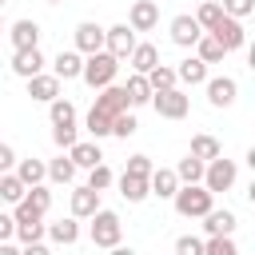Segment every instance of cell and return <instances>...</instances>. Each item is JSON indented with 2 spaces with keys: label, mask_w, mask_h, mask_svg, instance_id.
<instances>
[{
  "label": "cell",
  "mask_w": 255,
  "mask_h": 255,
  "mask_svg": "<svg viewBox=\"0 0 255 255\" xmlns=\"http://www.w3.org/2000/svg\"><path fill=\"white\" fill-rule=\"evenodd\" d=\"M207 84V104L211 108H231L235 96H239V84L231 76H215V80H203Z\"/></svg>",
  "instance_id": "cell-9"
},
{
  "label": "cell",
  "mask_w": 255,
  "mask_h": 255,
  "mask_svg": "<svg viewBox=\"0 0 255 255\" xmlns=\"http://www.w3.org/2000/svg\"><path fill=\"white\" fill-rule=\"evenodd\" d=\"M48 179H52V183H72V179H76V163H72L68 155L52 159V163H48Z\"/></svg>",
  "instance_id": "cell-33"
},
{
  "label": "cell",
  "mask_w": 255,
  "mask_h": 255,
  "mask_svg": "<svg viewBox=\"0 0 255 255\" xmlns=\"http://www.w3.org/2000/svg\"><path fill=\"white\" fill-rule=\"evenodd\" d=\"M12 231H16V219L0 211V243H8V239H12Z\"/></svg>",
  "instance_id": "cell-46"
},
{
  "label": "cell",
  "mask_w": 255,
  "mask_h": 255,
  "mask_svg": "<svg viewBox=\"0 0 255 255\" xmlns=\"http://www.w3.org/2000/svg\"><path fill=\"white\" fill-rule=\"evenodd\" d=\"M175 175H179V183H199V179H203V159H195V155L187 151V159H179Z\"/></svg>",
  "instance_id": "cell-34"
},
{
  "label": "cell",
  "mask_w": 255,
  "mask_h": 255,
  "mask_svg": "<svg viewBox=\"0 0 255 255\" xmlns=\"http://www.w3.org/2000/svg\"><path fill=\"white\" fill-rule=\"evenodd\" d=\"M44 4H64V0H44Z\"/></svg>",
  "instance_id": "cell-47"
},
{
  "label": "cell",
  "mask_w": 255,
  "mask_h": 255,
  "mask_svg": "<svg viewBox=\"0 0 255 255\" xmlns=\"http://www.w3.org/2000/svg\"><path fill=\"white\" fill-rule=\"evenodd\" d=\"M28 251H44V223L40 219H24V223H16V231H12Z\"/></svg>",
  "instance_id": "cell-23"
},
{
  "label": "cell",
  "mask_w": 255,
  "mask_h": 255,
  "mask_svg": "<svg viewBox=\"0 0 255 255\" xmlns=\"http://www.w3.org/2000/svg\"><path fill=\"white\" fill-rule=\"evenodd\" d=\"M199 20L195 16H175L171 20V44H179V48H191L195 40H199Z\"/></svg>",
  "instance_id": "cell-15"
},
{
  "label": "cell",
  "mask_w": 255,
  "mask_h": 255,
  "mask_svg": "<svg viewBox=\"0 0 255 255\" xmlns=\"http://www.w3.org/2000/svg\"><path fill=\"white\" fill-rule=\"evenodd\" d=\"M223 12H227V16H235V20H243V16H251V12H255V0H223Z\"/></svg>",
  "instance_id": "cell-42"
},
{
  "label": "cell",
  "mask_w": 255,
  "mask_h": 255,
  "mask_svg": "<svg viewBox=\"0 0 255 255\" xmlns=\"http://www.w3.org/2000/svg\"><path fill=\"white\" fill-rule=\"evenodd\" d=\"M68 159H72L76 167H92V163H100L104 155H100V143H80V139H76V143L68 147Z\"/></svg>",
  "instance_id": "cell-30"
},
{
  "label": "cell",
  "mask_w": 255,
  "mask_h": 255,
  "mask_svg": "<svg viewBox=\"0 0 255 255\" xmlns=\"http://www.w3.org/2000/svg\"><path fill=\"white\" fill-rule=\"evenodd\" d=\"M147 187H151V195H159V199H171V195H175V187H179V175H175V167H151V175H147Z\"/></svg>",
  "instance_id": "cell-14"
},
{
  "label": "cell",
  "mask_w": 255,
  "mask_h": 255,
  "mask_svg": "<svg viewBox=\"0 0 255 255\" xmlns=\"http://www.w3.org/2000/svg\"><path fill=\"white\" fill-rule=\"evenodd\" d=\"M8 36H12V48H40V24L36 20H16Z\"/></svg>",
  "instance_id": "cell-19"
},
{
  "label": "cell",
  "mask_w": 255,
  "mask_h": 255,
  "mask_svg": "<svg viewBox=\"0 0 255 255\" xmlns=\"http://www.w3.org/2000/svg\"><path fill=\"white\" fill-rule=\"evenodd\" d=\"M16 175L32 187V183H44L48 179V163L44 159H36V155H28V159H16Z\"/></svg>",
  "instance_id": "cell-26"
},
{
  "label": "cell",
  "mask_w": 255,
  "mask_h": 255,
  "mask_svg": "<svg viewBox=\"0 0 255 255\" xmlns=\"http://www.w3.org/2000/svg\"><path fill=\"white\" fill-rule=\"evenodd\" d=\"M24 191H28V183H24L16 171H0V199H4V203H20Z\"/></svg>",
  "instance_id": "cell-27"
},
{
  "label": "cell",
  "mask_w": 255,
  "mask_h": 255,
  "mask_svg": "<svg viewBox=\"0 0 255 255\" xmlns=\"http://www.w3.org/2000/svg\"><path fill=\"white\" fill-rule=\"evenodd\" d=\"M0 28H4V20H0Z\"/></svg>",
  "instance_id": "cell-49"
},
{
  "label": "cell",
  "mask_w": 255,
  "mask_h": 255,
  "mask_svg": "<svg viewBox=\"0 0 255 255\" xmlns=\"http://www.w3.org/2000/svg\"><path fill=\"white\" fill-rule=\"evenodd\" d=\"M44 235H48L52 243H64V247H72V243L80 239V219H76V215H68V219H56V223H48V227H44Z\"/></svg>",
  "instance_id": "cell-16"
},
{
  "label": "cell",
  "mask_w": 255,
  "mask_h": 255,
  "mask_svg": "<svg viewBox=\"0 0 255 255\" xmlns=\"http://www.w3.org/2000/svg\"><path fill=\"white\" fill-rule=\"evenodd\" d=\"M191 155L195 159H215V155H223V147H219V139L215 135H207V131H199V135H191Z\"/></svg>",
  "instance_id": "cell-29"
},
{
  "label": "cell",
  "mask_w": 255,
  "mask_h": 255,
  "mask_svg": "<svg viewBox=\"0 0 255 255\" xmlns=\"http://www.w3.org/2000/svg\"><path fill=\"white\" fill-rule=\"evenodd\" d=\"M128 64H131V72H147V68H155V64H159L155 44H139V40H135V48L128 52Z\"/></svg>",
  "instance_id": "cell-25"
},
{
  "label": "cell",
  "mask_w": 255,
  "mask_h": 255,
  "mask_svg": "<svg viewBox=\"0 0 255 255\" xmlns=\"http://www.w3.org/2000/svg\"><path fill=\"white\" fill-rule=\"evenodd\" d=\"M104 48H108L116 60H128V52L135 48V32H131V24H112V28H104Z\"/></svg>",
  "instance_id": "cell-8"
},
{
  "label": "cell",
  "mask_w": 255,
  "mask_h": 255,
  "mask_svg": "<svg viewBox=\"0 0 255 255\" xmlns=\"http://www.w3.org/2000/svg\"><path fill=\"white\" fill-rule=\"evenodd\" d=\"M143 76H147L151 92H159V88H175V68H167V64H155V68H147Z\"/></svg>",
  "instance_id": "cell-32"
},
{
  "label": "cell",
  "mask_w": 255,
  "mask_h": 255,
  "mask_svg": "<svg viewBox=\"0 0 255 255\" xmlns=\"http://www.w3.org/2000/svg\"><path fill=\"white\" fill-rule=\"evenodd\" d=\"M88 219H92L88 235H92V243H96V247H120V235H124V227H120V215H116V211H108V207H96Z\"/></svg>",
  "instance_id": "cell-3"
},
{
  "label": "cell",
  "mask_w": 255,
  "mask_h": 255,
  "mask_svg": "<svg viewBox=\"0 0 255 255\" xmlns=\"http://www.w3.org/2000/svg\"><path fill=\"white\" fill-rule=\"evenodd\" d=\"M199 219H203L207 235H231V231H235V223H239V219H235V211H227V207H223V211H215V207H211V211H203Z\"/></svg>",
  "instance_id": "cell-18"
},
{
  "label": "cell",
  "mask_w": 255,
  "mask_h": 255,
  "mask_svg": "<svg viewBox=\"0 0 255 255\" xmlns=\"http://www.w3.org/2000/svg\"><path fill=\"white\" fill-rule=\"evenodd\" d=\"M175 251H179V255H203V239H195V235H179V239H175Z\"/></svg>",
  "instance_id": "cell-43"
},
{
  "label": "cell",
  "mask_w": 255,
  "mask_h": 255,
  "mask_svg": "<svg viewBox=\"0 0 255 255\" xmlns=\"http://www.w3.org/2000/svg\"><path fill=\"white\" fill-rule=\"evenodd\" d=\"M135 128H139V124H135V116H131V112H120V116L112 120V135H120V139L135 135Z\"/></svg>",
  "instance_id": "cell-39"
},
{
  "label": "cell",
  "mask_w": 255,
  "mask_h": 255,
  "mask_svg": "<svg viewBox=\"0 0 255 255\" xmlns=\"http://www.w3.org/2000/svg\"><path fill=\"white\" fill-rule=\"evenodd\" d=\"M124 92H128V104H131V108H143V104L151 100V84H147L143 72H131L128 84H124Z\"/></svg>",
  "instance_id": "cell-24"
},
{
  "label": "cell",
  "mask_w": 255,
  "mask_h": 255,
  "mask_svg": "<svg viewBox=\"0 0 255 255\" xmlns=\"http://www.w3.org/2000/svg\"><path fill=\"white\" fill-rule=\"evenodd\" d=\"M12 167H16V151L8 143H0V171H12Z\"/></svg>",
  "instance_id": "cell-45"
},
{
  "label": "cell",
  "mask_w": 255,
  "mask_h": 255,
  "mask_svg": "<svg viewBox=\"0 0 255 255\" xmlns=\"http://www.w3.org/2000/svg\"><path fill=\"white\" fill-rule=\"evenodd\" d=\"M112 183H116V175H112V167H108L104 159L88 167V187H96V191H108Z\"/></svg>",
  "instance_id": "cell-35"
},
{
  "label": "cell",
  "mask_w": 255,
  "mask_h": 255,
  "mask_svg": "<svg viewBox=\"0 0 255 255\" xmlns=\"http://www.w3.org/2000/svg\"><path fill=\"white\" fill-rule=\"evenodd\" d=\"M120 195H124L128 203H143V199L151 195L147 175H131V171H124V175H120Z\"/></svg>",
  "instance_id": "cell-17"
},
{
  "label": "cell",
  "mask_w": 255,
  "mask_h": 255,
  "mask_svg": "<svg viewBox=\"0 0 255 255\" xmlns=\"http://www.w3.org/2000/svg\"><path fill=\"white\" fill-rule=\"evenodd\" d=\"M175 80H183V84H191V88H195V84H203V80H207V64H203L199 56H191V60H183V64L175 68Z\"/></svg>",
  "instance_id": "cell-28"
},
{
  "label": "cell",
  "mask_w": 255,
  "mask_h": 255,
  "mask_svg": "<svg viewBox=\"0 0 255 255\" xmlns=\"http://www.w3.org/2000/svg\"><path fill=\"white\" fill-rule=\"evenodd\" d=\"M151 108H155V116H163V120H183L187 116V108H191V100L179 92V88H159V92H151V100H147Z\"/></svg>",
  "instance_id": "cell-5"
},
{
  "label": "cell",
  "mask_w": 255,
  "mask_h": 255,
  "mask_svg": "<svg viewBox=\"0 0 255 255\" xmlns=\"http://www.w3.org/2000/svg\"><path fill=\"white\" fill-rule=\"evenodd\" d=\"M48 116H52V124H76V104L56 96V100H48Z\"/></svg>",
  "instance_id": "cell-31"
},
{
  "label": "cell",
  "mask_w": 255,
  "mask_h": 255,
  "mask_svg": "<svg viewBox=\"0 0 255 255\" xmlns=\"http://www.w3.org/2000/svg\"><path fill=\"white\" fill-rule=\"evenodd\" d=\"M207 32H211L227 52H235V48H243V44H247L243 20H235V16H227V12H223V16H219V24H215V28H207Z\"/></svg>",
  "instance_id": "cell-7"
},
{
  "label": "cell",
  "mask_w": 255,
  "mask_h": 255,
  "mask_svg": "<svg viewBox=\"0 0 255 255\" xmlns=\"http://www.w3.org/2000/svg\"><path fill=\"white\" fill-rule=\"evenodd\" d=\"M80 68H84V56L76 48L72 52H60L52 60V76H60V80H80Z\"/></svg>",
  "instance_id": "cell-21"
},
{
  "label": "cell",
  "mask_w": 255,
  "mask_h": 255,
  "mask_svg": "<svg viewBox=\"0 0 255 255\" xmlns=\"http://www.w3.org/2000/svg\"><path fill=\"white\" fill-rule=\"evenodd\" d=\"M128 24H131V32H151L159 24V4L155 0H135L131 12H128Z\"/></svg>",
  "instance_id": "cell-10"
},
{
  "label": "cell",
  "mask_w": 255,
  "mask_h": 255,
  "mask_svg": "<svg viewBox=\"0 0 255 255\" xmlns=\"http://www.w3.org/2000/svg\"><path fill=\"white\" fill-rule=\"evenodd\" d=\"M96 207H100V191H96V187L84 183V187L72 191V215H76V219H88Z\"/></svg>",
  "instance_id": "cell-22"
},
{
  "label": "cell",
  "mask_w": 255,
  "mask_h": 255,
  "mask_svg": "<svg viewBox=\"0 0 255 255\" xmlns=\"http://www.w3.org/2000/svg\"><path fill=\"white\" fill-rule=\"evenodd\" d=\"M191 48H195V56H199L203 64H223V56H227V48H223L211 32H199V40H195Z\"/></svg>",
  "instance_id": "cell-20"
},
{
  "label": "cell",
  "mask_w": 255,
  "mask_h": 255,
  "mask_svg": "<svg viewBox=\"0 0 255 255\" xmlns=\"http://www.w3.org/2000/svg\"><path fill=\"white\" fill-rule=\"evenodd\" d=\"M4 4H8V0H0V8H4Z\"/></svg>",
  "instance_id": "cell-48"
},
{
  "label": "cell",
  "mask_w": 255,
  "mask_h": 255,
  "mask_svg": "<svg viewBox=\"0 0 255 255\" xmlns=\"http://www.w3.org/2000/svg\"><path fill=\"white\" fill-rule=\"evenodd\" d=\"M128 108H131V104H128V92H124L116 80H112V84H104V88H100V96H96V104H92V112H100L104 120H116V116H120V112H128Z\"/></svg>",
  "instance_id": "cell-6"
},
{
  "label": "cell",
  "mask_w": 255,
  "mask_h": 255,
  "mask_svg": "<svg viewBox=\"0 0 255 255\" xmlns=\"http://www.w3.org/2000/svg\"><path fill=\"white\" fill-rule=\"evenodd\" d=\"M124 171H131V175H151V159H147V155H131Z\"/></svg>",
  "instance_id": "cell-44"
},
{
  "label": "cell",
  "mask_w": 255,
  "mask_h": 255,
  "mask_svg": "<svg viewBox=\"0 0 255 255\" xmlns=\"http://www.w3.org/2000/svg\"><path fill=\"white\" fill-rule=\"evenodd\" d=\"M219 16H223V4L219 0H207V4H199V12H195V20H199V28L207 32V28H215L219 24Z\"/></svg>",
  "instance_id": "cell-37"
},
{
  "label": "cell",
  "mask_w": 255,
  "mask_h": 255,
  "mask_svg": "<svg viewBox=\"0 0 255 255\" xmlns=\"http://www.w3.org/2000/svg\"><path fill=\"white\" fill-rule=\"evenodd\" d=\"M116 72H120V60L108 52V48H100V52H88L84 56V68H80V80L88 84V88H104V84H112L116 80Z\"/></svg>",
  "instance_id": "cell-1"
},
{
  "label": "cell",
  "mask_w": 255,
  "mask_h": 255,
  "mask_svg": "<svg viewBox=\"0 0 255 255\" xmlns=\"http://www.w3.org/2000/svg\"><path fill=\"white\" fill-rule=\"evenodd\" d=\"M24 203H28L32 211H40V215H44V211L52 207V191H48L44 183H32V187L24 191Z\"/></svg>",
  "instance_id": "cell-36"
},
{
  "label": "cell",
  "mask_w": 255,
  "mask_h": 255,
  "mask_svg": "<svg viewBox=\"0 0 255 255\" xmlns=\"http://www.w3.org/2000/svg\"><path fill=\"white\" fill-rule=\"evenodd\" d=\"M52 139H56V147H72L76 143V124H52Z\"/></svg>",
  "instance_id": "cell-40"
},
{
  "label": "cell",
  "mask_w": 255,
  "mask_h": 255,
  "mask_svg": "<svg viewBox=\"0 0 255 255\" xmlns=\"http://www.w3.org/2000/svg\"><path fill=\"white\" fill-rule=\"evenodd\" d=\"M235 175H239L235 159L215 155V159H207V163H203V179H199V183H203L211 195H219V191H231V187H235Z\"/></svg>",
  "instance_id": "cell-4"
},
{
  "label": "cell",
  "mask_w": 255,
  "mask_h": 255,
  "mask_svg": "<svg viewBox=\"0 0 255 255\" xmlns=\"http://www.w3.org/2000/svg\"><path fill=\"white\" fill-rule=\"evenodd\" d=\"M211 191L203 187V183H179L175 187V195H171V203H175V211L183 215V219H199L203 211H211Z\"/></svg>",
  "instance_id": "cell-2"
},
{
  "label": "cell",
  "mask_w": 255,
  "mask_h": 255,
  "mask_svg": "<svg viewBox=\"0 0 255 255\" xmlns=\"http://www.w3.org/2000/svg\"><path fill=\"white\" fill-rule=\"evenodd\" d=\"M12 72H16L20 80L44 72V56H40V48H16V56H12Z\"/></svg>",
  "instance_id": "cell-13"
},
{
  "label": "cell",
  "mask_w": 255,
  "mask_h": 255,
  "mask_svg": "<svg viewBox=\"0 0 255 255\" xmlns=\"http://www.w3.org/2000/svg\"><path fill=\"white\" fill-rule=\"evenodd\" d=\"M60 76H52V72H36V76H28V96L32 100H40V104H48V100H56L60 96Z\"/></svg>",
  "instance_id": "cell-11"
},
{
  "label": "cell",
  "mask_w": 255,
  "mask_h": 255,
  "mask_svg": "<svg viewBox=\"0 0 255 255\" xmlns=\"http://www.w3.org/2000/svg\"><path fill=\"white\" fill-rule=\"evenodd\" d=\"M88 131L96 139H104V135H112V120H104L100 112H88Z\"/></svg>",
  "instance_id": "cell-41"
},
{
  "label": "cell",
  "mask_w": 255,
  "mask_h": 255,
  "mask_svg": "<svg viewBox=\"0 0 255 255\" xmlns=\"http://www.w3.org/2000/svg\"><path fill=\"white\" fill-rule=\"evenodd\" d=\"M100 48H104V28H100L96 20L76 24V52L88 56V52H100Z\"/></svg>",
  "instance_id": "cell-12"
},
{
  "label": "cell",
  "mask_w": 255,
  "mask_h": 255,
  "mask_svg": "<svg viewBox=\"0 0 255 255\" xmlns=\"http://www.w3.org/2000/svg\"><path fill=\"white\" fill-rule=\"evenodd\" d=\"M203 255H235V239L231 235H207Z\"/></svg>",
  "instance_id": "cell-38"
}]
</instances>
